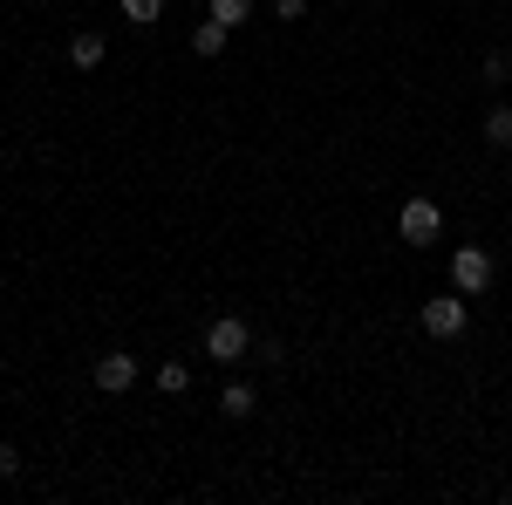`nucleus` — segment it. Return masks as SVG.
<instances>
[{
	"mask_svg": "<svg viewBox=\"0 0 512 505\" xmlns=\"http://www.w3.org/2000/svg\"><path fill=\"white\" fill-rule=\"evenodd\" d=\"M205 355H212V362H239V355H253V328H246L239 314H219V321L205 328Z\"/></svg>",
	"mask_w": 512,
	"mask_h": 505,
	"instance_id": "obj_1",
	"label": "nucleus"
},
{
	"mask_svg": "<svg viewBox=\"0 0 512 505\" xmlns=\"http://www.w3.org/2000/svg\"><path fill=\"white\" fill-rule=\"evenodd\" d=\"M14 471H21V451H14V444H0V478H14Z\"/></svg>",
	"mask_w": 512,
	"mask_h": 505,
	"instance_id": "obj_13",
	"label": "nucleus"
},
{
	"mask_svg": "<svg viewBox=\"0 0 512 505\" xmlns=\"http://www.w3.org/2000/svg\"><path fill=\"white\" fill-rule=\"evenodd\" d=\"M451 287H458V294H485V287H492V253H485V246H458V253H451Z\"/></svg>",
	"mask_w": 512,
	"mask_h": 505,
	"instance_id": "obj_4",
	"label": "nucleus"
},
{
	"mask_svg": "<svg viewBox=\"0 0 512 505\" xmlns=\"http://www.w3.org/2000/svg\"><path fill=\"white\" fill-rule=\"evenodd\" d=\"M253 14V0H212V21H226V28H239Z\"/></svg>",
	"mask_w": 512,
	"mask_h": 505,
	"instance_id": "obj_12",
	"label": "nucleus"
},
{
	"mask_svg": "<svg viewBox=\"0 0 512 505\" xmlns=\"http://www.w3.org/2000/svg\"><path fill=\"white\" fill-rule=\"evenodd\" d=\"M226 35H233L226 21H205V28H198V35H192V48H198V55H205V62H212V55L226 48Z\"/></svg>",
	"mask_w": 512,
	"mask_h": 505,
	"instance_id": "obj_8",
	"label": "nucleus"
},
{
	"mask_svg": "<svg viewBox=\"0 0 512 505\" xmlns=\"http://www.w3.org/2000/svg\"><path fill=\"white\" fill-rule=\"evenodd\" d=\"M253 403H260V396H253L246 383H226V389H219V410H226V417H253Z\"/></svg>",
	"mask_w": 512,
	"mask_h": 505,
	"instance_id": "obj_7",
	"label": "nucleus"
},
{
	"mask_svg": "<svg viewBox=\"0 0 512 505\" xmlns=\"http://www.w3.org/2000/svg\"><path fill=\"white\" fill-rule=\"evenodd\" d=\"M137 383V355H103V362H96V389H103V396H123V389Z\"/></svg>",
	"mask_w": 512,
	"mask_h": 505,
	"instance_id": "obj_5",
	"label": "nucleus"
},
{
	"mask_svg": "<svg viewBox=\"0 0 512 505\" xmlns=\"http://www.w3.org/2000/svg\"><path fill=\"white\" fill-rule=\"evenodd\" d=\"M396 233H403V246H431V239L444 233V212H437L431 198H403V219H396Z\"/></svg>",
	"mask_w": 512,
	"mask_h": 505,
	"instance_id": "obj_2",
	"label": "nucleus"
},
{
	"mask_svg": "<svg viewBox=\"0 0 512 505\" xmlns=\"http://www.w3.org/2000/svg\"><path fill=\"white\" fill-rule=\"evenodd\" d=\"M158 389H164V396H178V389H192V369H185V362H164V369H158Z\"/></svg>",
	"mask_w": 512,
	"mask_h": 505,
	"instance_id": "obj_9",
	"label": "nucleus"
},
{
	"mask_svg": "<svg viewBox=\"0 0 512 505\" xmlns=\"http://www.w3.org/2000/svg\"><path fill=\"white\" fill-rule=\"evenodd\" d=\"M308 14V0H280V21H301Z\"/></svg>",
	"mask_w": 512,
	"mask_h": 505,
	"instance_id": "obj_14",
	"label": "nucleus"
},
{
	"mask_svg": "<svg viewBox=\"0 0 512 505\" xmlns=\"http://www.w3.org/2000/svg\"><path fill=\"white\" fill-rule=\"evenodd\" d=\"M485 144H499V151L512 144V110H492V117H485Z\"/></svg>",
	"mask_w": 512,
	"mask_h": 505,
	"instance_id": "obj_10",
	"label": "nucleus"
},
{
	"mask_svg": "<svg viewBox=\"0 0 512 505\" xmlns=\"http://www.w3.org/2000/svg\"><path fill=\"white\" fill-rule=\"evenodd\" d=\"M465 294H431L424 301V335H437V342H451V335H465Z\"/></svg>",
	"mask_w": 512,
	"mask_h": 505,
	"instance_id": "obj_3",
	"label": "nucleus"
},
{
	"mask_svg": "<svg viewBox=\"0 0 512 505\" xmlns=\"http://www.w3.org/2000/svg\"><path fill=\"white\" fill-rule=\"evenodd\" d=\"M164 14V0H123V21H137V28H151Z\"/></svg>",
	"mask_w": 512,
	"mask_h": 505,
	"instance_id": "obj_11",
	"label": "nucleus"
},
{
	"mask_svg": "<svg viewBox=\"0 0 512 505\" xmlns=\"http://www.w3.org/2000/svg\"><path fill=\"white\" fill-rule=\"evenodd\" d=\"M103 55H110V41H103V35H89V28L69 35V62H76V69H103Z\"/></svg>",
	"mask_w": 512,
	"mask_h": 505,
	"instance_id": "obj_6",
	"label": "nucleus"
}]
</instances>
